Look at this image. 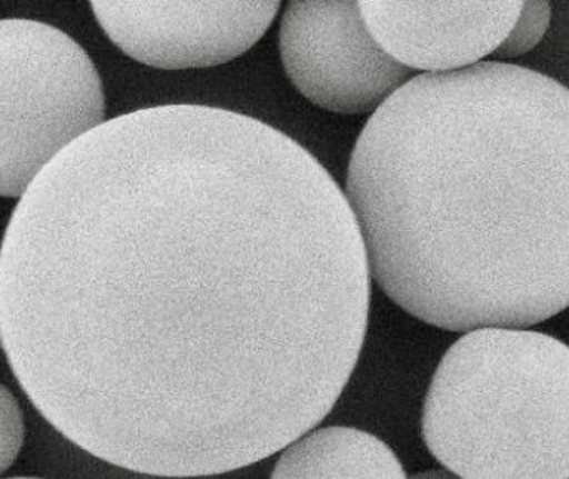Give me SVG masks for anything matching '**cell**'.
Listing matches in <instances>:
<instances>
[{
  "mask_svg": "<svg viewBox=\"0 0 569 479\" xmlns=\"http://www.w3.org/2000/svg\"><path fill=\"white\" fill-rule=\"evenodd\" d=\"M343 190L232 110L106 120L20 197L0 247V335L40 415L140 475L252 467L313 430L370 311Z\"/></svg>",
  "mask_w": 569,
  "mask_h": 479,
  "instance_id": "obj_1",
  "label": "cell"
},
{
  "mask_svg": "<svg viewBox=\"0 0 569 479\" xmlns=\"http://www.w3.org/2000/svg\"><path fill=\"white\" fill-rule=\"evenodd\" d=\"M371 280L448 331L569 307V89L481 62L408 80L361 130L345 189Z\"/></svg>",
  "mask_w": 569,
  "mask_h": 479,
  "instance_id": "obj_2",
  "label": "cell"
},
{
  "mask_svg": "<svg viewBox=\"0 0 569 479\" xmlns=\"http://www.w3.org/2000/svg\"><path fill=\"white\" fill-rule=\"evenodd\" d=\"M428 450L460 479H569V347L483 328L451 345L425 398Z\"/></svg>",
  "mask_w": 569,
  "mask_h": 479,
  "instance_id": "obj_3",
  "label": "cell"
},
{
  "mask_svg": "<svg viewBox=\"0 0 569 479\" xmlns=\"http://www.w3.org/2000/svg\"><path fill=\"white\" fill-rule=\"evenodd\" d=\"M103 117L102 80L72 37L36 20H0V197L20 199Z\"/></svg>",
  "mask_w": 569,
  "mask_h": 479,
  "instance_id": "obj_4",
  "label": "cell"
},
{
  "mask_svg": "<svg viewBox=\"0 0 569 479\" xmlns=\"http://www.w3.org/2000/svg\"><path fill=\"white\" fill-rule=\"evenodd\" d=\"M279 39L288 79L328 112H377L413 79L373 39L358 2L287 3Z\"/></svg>",
  "mask_w": 569,
  "mask_h": 479,
  "instance_id": "obj_5",
  "label": "cell"
},
{
  "mask_svg": "<svg viewBox=\"0 0 569 479\" xmlns=\"http://www.w3.org/2000/svg\"><path fill=\"white\" fill-rule=\"evenodd\" d=\"M126 56L156 69H209L249 52L276 20V2H92Z\"/></svg>",
  "mask_w": 569,
  "mask_h": 479,
  "instance_id": "obj_6",
  "label": "cell"
},
{
  "mask_svg": "<svg viewBox=\"0 0 569 479\" xmlns=\"http://www.w3.org/2000/svg\"><path fill=\"white\" fill-rule=\"evenodd\" d=\"M360 3L381 49L405 69L450 73L478 66L500 49L523 2Z\"/></svg>",
  "mask_w": 569,
  "mask_h": 479,
  "instance_id": "obj_7",
  "label": "cell"
},
{
  "mask_svg": "<svg viewBox=\"0 0 569 479\" xmlns=\"http://www.w3.org/2000/svg\"><path fill=\"white\" fill-rule=\"evenodd\" d=\"M270 479H408L380 438L357 428L310 430L288 445Z\"/></svg>",
  "mask_w": 569,
  "mask_h": 479,
  "instance_id": "obj_8",
  "label": "cell"
},
{
  "mask_svg": "<svg viewBox=\"0 0 569 479\" xmlns=\"http://www.w3.org/2000/svg\"><path fill=\"white\" fill-rule=\"evenodd\" d=\"M551 17L553 10L550 2H523L513 29L498 52L505 57H520L531 52L547 36Z\"/></svg>",
  "mask_w": 569,
  "mask_h": 479,
  "instance_id": "obj_9",
  "label": "cell"
},
{
  "mask_svg": "<svg viewBox=\"0 0 569 479\" xmlns=\"http://www.w3.org/2000/svg\"><path fill=\"white\" fill-rule=\"evenodd\" d=\"M26 440L22 408L12 393L0 385V475L19 457Z\"/></svg>",
  "mask_w": 569,
  "mask_h": 479,
  "instance_id": "obj_10",
  "label": "cell"
},
{
  "mask_svg": "<svg viewBox=\"0 0 569 479\" xmlns=\"http://www.w3.org/2000/svg\"><path fill=\"white\" fill-rule=\"evenodd\" d=\"M410 479H460V478L453 477V475L448 473V471L430 470V471H423V473L415 475V477H411Z\"/></svg>",
  "mask_w": 569,
  "mask_h": 479,
  "instance_id": "obj_11",
  "label": "cell"
},
{
  "mask_svg": "<svg viewBox=\"0 0 569 479\" xmlns=\"http://www.w3.org/2000/svg\"><path fill=\"white\" fill-rule=\"evenodd\" d=\"M9 479H42V478L20 477V478H9Z\"/></svg>",
  "mask_w": 569,
  "mask_h": 479,
  "instance_id": "obj_12",
  "label": "cell"
},
{
  "mask_svg": "<svg viewBox=\"0 0 569 479\" xmlns=\"http://www.w3.org/2000/svg\"><path fill=\"white\" fill-rule=\"evenodd\" d=\"M0 348H2V335H0Z\"/></svg>",
  "mask_w": 569,
  "mask_h": 479,
  "instance_id": "obj_13",
  "label": "cell"
}]
</instances>
